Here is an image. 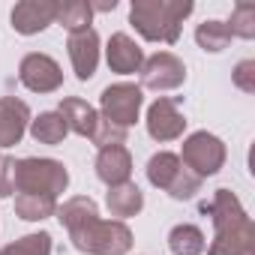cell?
Returning <instances> with one entry per match:
<instances>
[{
    "mask_svg": "<svg viewBox=\"0 0 255 255\" xmlns=\"http://www.w3.org/2000/svg\"><path fill=\"white\" fill-rule=\"evenodd\" d=\"M192 0H135L129 6V24L147 42L174 45L183 21L192 15Z\"/></svg>",
    "mask_w": 255,
    "mask_h": 255,
    "instance_id": "obj_1",
    "label": "cell"
},
{
    "mask_svg": "<svg viewBox=\"0 0 255 255\" xmlns=\"http://www.w3.org/2000/svg\"><path fill=\"white\" fill-rule=\"evenodd\" d=\"M69 240L78 252L87 255H129L132 231L120 219H90L81 228L69 231Z\"/></svg>",
    "mask_w": 255,
    "mask_h": 255,
    "instance_id": "obj_2",
    "label": "cell"
},
{
    "mask_svg": "<svg viewBox=\"0 0 255 255\" xmlns=\"http://www.w3.org/2000/svg\"><path fill=\"white\" fill-rule=\"evenodd\" d=\"M69 186V171L57 159L45 156H24L15 162V192L30 195H51L57 198Z\"/></svg>",
    "mask_w": 255,
    "mask_h": 255,
    "instance_id": "obj_3",
    "label": "cell"
},
{
    "mask_svg": "<svg viewBox=\"0 0 255 255\" xmlns=\"http://www.w3.org/2000/svg\"><path fill=\"white\" fill-rule=\"evenodd\" d=\"M147 180H150V186L168 192L174 201H186V198H192L201 189V177H195L180 162V156L168 153V150H159V153L150 156V162H147Z\"/></svg>",
    "mask_w": 255,
    "mask_h": 255,
    "instance_id": "obj_4",
    "label": "cell"
},
{
    "mask_svg": "<svg viewBox=\"0 0 255 255\" xmlns=\"http://www.w3.org/2000/svg\"><path fill=\"white\" fill-rule=\"evenodd\" d=\"M225 144L222 138H216L213 132L201 129V132H192L183 138V147H180V162L195 174V177H210L216 174L222 165H225Z\"/></svg>",
    "mask_w": 255,
    "mask_h": 255,
    "instance_id": "obj_5",
    "label": "cell"
},
{
    "mask_svg": "<svg viewBox=\"0 0 255 255\" xmlns=\"http://www.w3.org/2000/svg\"><path fill=\"white\" fill-rule=\"evenodd\" d=\"M141 87L132 84V81H117V84H108L99 96V108H102V120L114 123V126H123L129 129L138 120V111H141Z\"/></svg>",
    "mask_w": 255,
    "mask_h": 255,
    "instance_id": "obj_6",
    "label": "cell"
},
{
    "mask_svg": "<svg viewBox=\"0 0 255 255\" xmlns=\"http://www.w3.org/2000/svg\"><path fill=\"white\" fill-rule=\"evenodd\" d=\"M141 84L138 87H147V90H156V93H165V90H177L183 81H186V66L177 54L171 51H156L150 54L144 63H141Z\"/></svg>",
    "mask_w": 255,
    "mask_h": 255,
    "instance_id": "obj_7",
    "label": "cell"
},
{
    "mask_svg": "<svg viewBox=\"0 0 255 255\" xmlns=\"http://www.w3.org/2000/svg\"><path fill=\"white\" fill-rule=\"evenodd\" d=\"M18 81L30 93H54L63 84V69L54 57H48L42 51H30L18 63Z\"/></svg>",
    "mask_w": 255,
    "mask_h": 255,
    "instance_id": "obj_8",
    "label": "cell"
},
{
    "mask_svg": "<svg viewBox=\"0 0 255 255\" xmlns=\"http://www.w3.org/2000/svg\"><path fill=\"white\" fill-rule=\"evenodd\" d=\"M204 213H210L213 234H228V231L252 228L249 213L243 210L240 198H237L231 189H216V192H213V201H210V204H204Z\"/></svg>",
    "mask_w": 255,
    "mask_h": 255,
    "instance_id": "obj_9",
    "label": "cell"
},
{
    "mask_svg": "<svg viewBox=\"0 0 255 255\" xmlns=\"http://www.w3.org/2000/svg\"><path fill=\"white\" fill-rule=\"evenodd\" d=\"M144 123H147V135L159 144L180 138L183 129H186V117L177 111V102L171 96H159L156 102H150Z\"/></svg>",
    "mask_w": 255,
    "mask_h": 255,
    "instance_id": "obj_10",
    "label": "cell"
},
{
    "mask_svg": "<svg viewBox=\"0 0 255 255\" xmlns=\"http://www.w3.org/2000/svg\"><path fill=\"white\" fill-rule=\"evenodd\" d=\"M54 18H57V0H21L9 15L15 33H21V36L42 33L45 27L54 24Z\"/></svg>",
    "mask_w": 255,
    "mask_h": 255,
    "instance_id": "obj_11",
    "label": "cell"
},
{
    "mask_svg": "<svg viewBox=\"0 0 255 255\" xmlns=\"http://www.w3.org/2000/svg\"><path fill=\"white\" fill-rule=\"evenodd\" d=\"M30 126V108L24 99L0 96V150L15 147Z\"/></svg>",
    "mask_w": 255,
    "mask_h": 255,
    "instance_id": "obj_12",
    "label": "cell"
},
{
    "mask_svg": "<svg viewBox=\"0 0 255 255\" xmlns=\"http://www.w3.org/2000/svg\"><path fill=\"white\" fill-rule=\"evenodd\" d=\"M69 60H72V69H75V78L78 81H90L96 75V66H99V33L93 27L81 30V33H69Z\"/></svg>",
    "mask_w": 255,
    "mask_h": 255,
    "instance_id": "obj_13",
    "label": "cell"
},
{
    "mask_svg": "<svg viewBox=\"0 0 255 255\" xmlns=\"http://www.w3.org/2000/svg\"><path fill=\"white\" fill-rule=\"evenodd\" d=\"M105 60H108L111 72H117V75H132V72L141 69L144 51L138 48V42L129 33H111V39L105 45Z\"/></svg>",
    "mask_w": 255,
    "mask_h": 255,
    "instance_id": "obj_14",
    "label": "cell"
},
{
    "mask_svg": "<svg viewBox=\"0 0 255 255\" xmlns=\"http://www.w3.org/2000/svg\"><path fill=\"white\" fill-rule=\"evenodd\" d=\"M96 177L105 186H120L132 177V153L126 150L123 144L114 147H102L96 153Z\"/></svg>",
    "mask_w": 255,
    "mask_h": 255,
    "instance_id": "obj_15",
    "label": "cell"
},
{
    "mask_svg": "<svg viewBox=\"0 0 255 255\" xmlns=\"http://www.w3.org/2000/svg\"><path fill=\"white\" fill-rule=\"evenodd\" d=\"M57 114L63 117L66 129H69V132H75V135H81V138H90V135H93V129H96V123H99L96 108H93V105H87L84 99H75V96L60 99Z\"/></svg>",
    "mask_w": 255,
    "mask_h": 255,
    "instance_id": "obj_16",
    "label": "cell"
},
{
    "mask_svg": "<svg viewBox=\"0 0 255 255\" xmlns=\"http://www.w3.org/2000/svg\"><path fill=\"white\" fill-rule=\"evenodd\" d=\"M105 207H108V213H111L114 219L123 222V219L141 213V207H144V192H141L132 180H126V183H120V186H108V192H105Z\"/></svg>",
    "mask_w": 255,
    "mask_h": 255,
    "instance_id": "obj_17",
    "label": "cell"
},
{
    "mask_svg": "<svg viewBox=\"0 0 255 255\" xmlns=\"http://www.w3.org/2000/svg\"><path fill=\"white\" fill-rule=\"evenodd\" d=\"M207 255H255V225L243 228V231L213 234Z\"/></svg>",
    "mask_w": 255,
    "mask_h": 255,
    "instance_id": "obj_18",
    "label": "cell"
},
{
    "mask_svg": "<svg viewBox=\"0 0 255 255\" xmlns=\"http://www.w3.org/2000/svg\"><path fill=\"white\" fill-rule=\"evenodd\" d=\"M54 216L60 219V225H63L66 231H75V228H81L84 222L96 219V216H99V207H96V201H93L90 195H75V198L63 201Z\"/></svg>",
    "mask_w": 255,
    "mask_h": 255,
    "instance_id": "obj_19",
    "label": "cell"
},
{
    "mask_svg": "<svg viewBox=\"0 0 255 255\" xmlns=\"http://www.w3.org/2000/svg\"><path fill=\"white\" fill-rule=\"evenodd\" d=\"M168 249L174 255H201L207 249V237L198 225H189V222H180L168 231Z\"/></svg>",
    "mask_w": 255,
    "mask_h": 255,
    "instance_id": "obj_20",
    "label": "cell"
},
{
    "mask_svg": "<svg viewBox=\"0 0 255 255\" xmlns=\"http://www.w3.org/2000/svg\"><path fill=\"white\" fill-rule=\"evenodd\" d=\"M30 135H33V141H39V144H60L66 135H69V129H66V123H63V117L57 114V111H42L39 117H30Z\"/></svg>",
    "mask_w": 255,
    "mask_h": 255,
    "instance_id": "obj_21",
    "label": "cell"
},
{
    "mask_svg": "<svg viewBox=\"0 0 255 255\" xmlns=\"http://www.w3.org/2000/svg\"><path fill=\"white\" fill-rule=\"evenodd\" d=\"M54 213H57V198L51 195H30V192L15 195V216L24 222H42Z\"/></svg>",
    "mask_w": 255,
    "mask_h": 255,
    "instance_id": "obj_22",
    "label": "cell"
},
{
    "mask_svg": "<svg viewBox=\"0 0 255 255\" xmlns=\"http://www.w3.org/2000/svg\"><path fill=\"white\" fill-rule=\"evenodd\" d=\"M90 21H93L90 0H66V3H57V18H54V24L66 27L69 33H81V30H87Z\"/></svg>",
    "mask_w": 255,
    "mask_h": 255,
    "instance_id": "obj_23",
    "label": "cell"
},
{
    "mask_svg": "<svg viewBox=\"0 0 255 255\" xmlns=\"http://www.w3.org/2000/svg\"><path fill=\"white\" fill-rule=\"evenodd\" d=\"M195 42H198L201 51L219 54V51H225V48L231 45V33H228L225 21H213V18H210V21H204V24L195 27Z\"/></svg>",
    "mask_w": 255,
    "mask_h": 255,
    "instance_id": "obj_24",
    "label": "cell"
},
{
    "mask_svg": "<svg viewBox=\"0 0 255 255\" xmlns=\"http://www.w3.org/2000/svg\"><path fill=\"white\" fill-rule=\"evenodd\" d=\"M0 255H51V234L48 231H33L18 237L15 243L3 246Z\"/></svg>",
    "mask_w": 255,
    "mask_h": 255,
    "instance_id": "obj_25",
    "label": "cell"
},
{
    "mask_svg": "<svg viewBox=\"0 0 255 255\" xmlns=\"http://www.w3.org/2000/svg\"><path fill=\"white\" fill-rule=\"evenodd\" d=\"M225 27H228V33H231V39L234 36H240V39H252L255 36V3H237L234 9H231V18L225 21Z\"/></svg>",
    "mask_w": 255,
    "mask_h": 255,
    "instance_id": "obj_26",
    "label": "cell"
},
{
    "mask_svg": "<svg viewBox=\"0 0 255 255\" xmlns=\"http://www.w3.org/2000/svg\"><path fill=\"white\" fill-rule=\"evenodd\" d=\"M126 132H129V129H123V126H114V123H108V120H102V117H99V123H96V129H93L90 141L102 150V147L123 144V141H126Z\"/></svg>",
    "mask_w": 255,
    "mask_h": 255,
    "instance_id": "obj_27",
    "label": "cell"
},
{
    "mask_svg": "<svg viewBox=\"0 0 255 255\" xmlns=\"http://www.w3.org/2000/svg\"><path fill=\"white\" fill-rule=\"evenodd\" d=\"M231 81L243 93H255V60H240L231 69Z\"/></svg>",
    "mask_w": 255,
    "mask_h": 255,
    "instance_id": "obj_28",
    "label": "cell"
},
{
    "mask_svg": "<svg viewBox=\"0 0 255 255\" xmlns=\"http://www.w3.org/2000/svg\"><path fill=\"white\" fill-rule=\"evenodd\" d=\"M15 192V159L0 153V198H9Z\"/></svg>",
    "mask_w": 255,
    "mask_h": 255,
    "instance_id": "obj_29",
    "label": "cell"
},
{
    "mask_svg": "<svg viewBox=\"0 0 255 255\" xmlns=\"http://www.w3.org/2000/svg\"><path fill=\"white\" fill-rule=\"evenodd\" d=\"M114 6H117V0H96V3H90L93 12H111Z\"/></svg>",
    "mask_w": 255,
    "mask_h": 255,
    "instance_id": "obj_30",
    "label": "cell"
}]
</instances>
